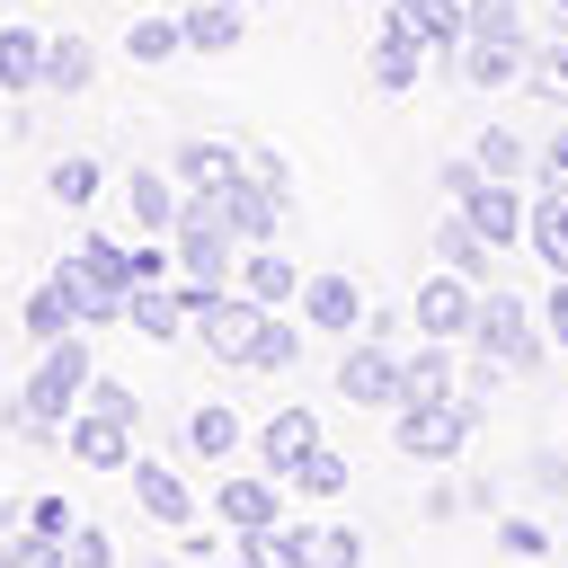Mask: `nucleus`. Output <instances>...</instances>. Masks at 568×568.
Instances as JSON below:
<instances>
[{"label": "nucleus", "mask_w": 568, "mask_h": 568, "mask_svg": "<svg viewBox=\"0 0 568 568\" xmlns=\"http://www.w3.org/2000/svg\"><path fill=\"white\" fill-rule=\"evenodd\" d=\"M98 382V364H89V328H71V337H53L44 355H36V373L9 390V435L18 444H36V453H62V426H71V408H80V390Z\"/></svg>", "instance_id": "f257e3e1"}, {"label": "nucleus", "mask_w": 568, "mask_h": 568, "mask_svg": "<svg viewBox=\"0 0 568 568\" xmlns=\"http://www.w3.org/2000/svg\"><path fill=\"white\" fill-rule=\"evenodd\" d=\"M470 355H497L515 382H532L550 364V328H541V302H524L515 284H479V311H470Z\"/></svg>", "instance_id": "f03ea898"}, {"label": "nucleus", "mask_w": 568, "mask_h": 568, "mask_svg": "<svg viewBox=\"0 0 568 568\" xmlns=\"http://www.w3.org/2000/svg\"><path fill=\"white\" fill-rule=\"evenodd\" d=\"M479 417H488V399H470V390H453V399H399L390 408V444L408 462L444 470V462H462V444L479 435Z\"/></svg>", "instance_id": "7ed1b4c3"}, {"label": "nucleus", "mask_w": 568, "mask_h": 568, "mask_svg": "<svg viewBox=\"0 0 568 568\" xmlns=\"http://www.w3.org/2000/svg\"><path fill=\"white\" fill-rule=\"evenodd\" d=\"M169 248H178V275H186V284H231V266H240V240H231V222H222L213 186H195V195L178 204V231H169Z\"/></svg>", "instance_id": "20e7f679"}, {"label": "nucleus", "mask_w": 568, "mask_h": 568, "mask_svg": "<svg viewBox=\"0 0 568 568\" xmlns=\"http://www.w3.org/2000/svg\"><path fill=\"white\" fill-rule=\"evenodd\" d=\"M284 506H293V488L275 479V470H222L213 488H204V515L240 541V532H266V524H284Z\"/></svg>", "instance_id": "39448f33"}, {"label": "nucleus", "mask_w": 568, "mask_h": 568, "mask_svg": "<svg viewBox=\"0 0 568 568\" xmlns=\"http://www.w3.org/2000/svg\"><path fill=\"white\" fill-rule=\"evenodd\" d=\"M470 311H479V284L453 275V266L417 275V293H408V328H417V337H444V346L470 337Z\"/></svg>", "instance_id": "423d86ee"}, {"label": "nucleus", "mask_w": 568, "mask_h": 568, "mask_svg": "<svg viewBox=\"0 0 568 568\" xmlns=\"http://www.w3.org/2000/svg\"><path fill=\"white\" fill-rule=\"evenodd\" d=\"M462 222L506 257V248H524V222H532V195H524V178H479L470 195H462Z\"/></svg>", "instance_id": "0eeeda50"}, {"label": "nucleus", "mask_w": 568, "mask_h": 568, "mask_svg": "<svg viewBox=\"0 0 568 568\" xmlns=\"http://www.w3.org/2000/svg\"><path fill=\"white\" fill-rule=\"evenodd\" d=\"M133 417H106V408H71V426H62V453L80 462V470H106V479H124L133 470Z\"/></svg>", "instance_id": "6e6552de"}, {"label": "nucleus", "mask_w": 568, "mask_h": 568, "mask_svg": "<svg viewBox=\"0 0 568 568\" xmlns=\"http://www.w3.org/2000/svg\"><path fill=\"white\" fill-rule=\"evenodd\" d=\"M124 488H133V506H142V524H160V532H186L195 515H204V497L169 470V462H151V453H133V470H124Z\"/></svg>", "instance_id": "1a4fd4ad"}, {"label": "nucleus", "mask_w": 568, "mask_h": 568, "mask_svg": "<svg viewBox=\"0 0 568 568\" xmlns=\"http://www.w3.org/2000/svg\"><path fill=\"white\" fill-rule=\"evenodd\" d=\"M337 399H355V408H399V346L355 337V346L337 355Z\"/></svg>", "instance_id": "9d476101"}, {"label": "nucleus", "mask_w": 568, "mask_h": 568, "mask_svg": "<svg viewBox=\"0 0 568 568\" xmlns=\"http://www.w3.org/2000/svg\"><path fill=\"white\" fill-rule=\"evenodd\" d=\"M213 204H222V222H231L240 248H266V240L284 231V204H293V195H275V186H257V178L240 169L231 186H213Z\"/></svg>", "instance_id": "9b49d317"}, {"label": "nucleus", "mask_w": 568, "mask_h": 568, "mask_svg": "<svg viewBox=\"0 0 568 568\" xmlns=\"http://www.w3.org/2000/svg\"><path fill=\"white\" fill-rule=\"evenodd\" d=\"M293 320L320 328V337H355V328H364V275H302Z\"/></svg>", "instance_id": "f8f14e48"}, {"label": "nucleus", "mask_w": 568, "mask_h": 568, "mask_svg": "<svg viewBox=\"0 0 568 568\" xmlns=\"http://www.w3.org/2000/svg\"><path fill=\"white\" fill-rule=\"evenodd\" d=\"M124 328L151 337V346H186V337H195L186 284H133V293H124Z\"/></svg>", "instance_id": "ddd939ff"}, {"label": "nucleus", "mask_w": 568, "mask_h": 568, "mask_svg": "<svg viewBox=\"0 0 568 568\" xmlns=\"http://www.w3.org/2000/svg\"><path fill=\"white\" fill-rule=\"evenodd\" d=\"M248 435H257V426H248L240 408H222V399H204V408L178 417V444H186L195 462H213V470H231V462L248 453Z\"/></svg>", "instance_id": "4468645a"}, {"label": "nucleus", "mask_w": 568, "mask_h": 568, "mask_svg": "<svg viewBox=\"0 0 568 568\" xmlns=\"http://www.w3.org/2000/svg\"><path fill=\"white\" fill-rule=\"evenodd\" d=\"M248 444H257V470H275V479H293V462H302V453H320L328 435H320V417H311V408L293 399V408H275V417H257V435H248Z\"/></svg>", "instance_id": "2eb2a0df"}, {"label": "nucleus", "mask_w": 568, "mask_h": 568, "mask_svg": "<svg viewBox=\"0 0 568 568\" xmlns=\"http://www.w3.org/2000/svg\"><path fill=\"white\" fill-rule=\"evenodd\" d=\"M364 71H373V89H382V98H408V89L426 80V36H417V27H399V18H382V36H373V62H364Z\"/></svg>", "instance_id": "dca6fc26"}, {"label": "nucleus", "mask_w": 568, "mask_h": 568, "mask_svg": "<svg viewBox=\"0 0 568 568\" xmlns=\"http://www.w3.org/2000/svg\"><path fill=\"white\" fill-rule=\"evenodd\" d=\"M524 62H532V36H470L462 44V89H524Z\"/></svg>", "instance_id": "f3484780"}, {"label": "nucleus", "mask_w": 568, "mask_h": 568, "mask_svg": "<svg viewBox=\"0 0 568 568\" xmlns=\"http://www.w3.org/2000/svg\"><path fill=\"white\" fill-rule=\"evenodd\" d=\"M178 204H186V186H178V169H124V213H133V231H151V240H169L178 231Z\"/></svg>", "instance_id": "a211bd4d"}, {"label": "nucleus", "mask_w": 568, "mask_h": 568, "mask_svg": "<svg viewBox=\"0 0 568 568\" xmlns=\"http://www.w3.org/2000/svg\"><path fill=\"white\" fill-rule=\"evenodd\" d=\"M231 284L248 293V302H266V311H293L302 302V266L266 240V248H240V266H231Z\"/></svg>", "instance_id": "6ab92c4d"}, {"label": "nucleus", "mask_w": 568, "mask_h": 568, "mask_svg": "<svg viewBox=\"0 0 568 568\" xmlns=\"http://www.w3.org/2000/svg\"><path fill=\"white\" fill-rule=\"evenodd\" d=\"M453 390H462V346H444V337L399 346V399H453Z\"/></svg>", "instance_id": "aec40b11"}, {"label": "nucleus", "mask_w": 568, "mask_h": 568, "mask_svg": "<svg viewBox=\"0 0 568 568\" xmlns=\"http://www.w3.org/2000/svg\"><path fill=\"white\" fill-rule=\"evenodd\" d=\"M169 169H178V186H186V195H195V186H231V178L248 169V142H213V133H186Z\"/></svg>", "instance_id": "412c9836"}, {"label": "nucleus", "mask_w": 568, "mask_h": 568, "mask_svg": "<svg viewBox=\"0 0 568 568\" xmlns=\"http://www.w3.org/2000/svg\"><path fill=\"white\" fill-rule=\"evenodd\" d=\"M178 27H186V53H231L248 36V9L240 0H178Z\"/></svg>", "instance_id": "4be33fe9"}, {"label": "nucleus", "mask_w": 568, "mask_h": 568, "mask_svg": "<svg viewBox=\"0 0 568 568\" xmlns=\"http://www.w3.org/2000/svg\"><path fill=\"white\" fill-rule=\"evenodd\" d=\"M435 266H453V275H470V284H488V266H497V248L462 222V204L435 213Z\"/></svg>", "instance_id": "5701e85b"}, {"label": "nucleus", "mask_w": 568, "mask_h": 568, "mask_svg": "<svg viewBox=\"0 0 568 568\" xmlns=\"http://www.w3.org/2000/svg\"><path fill=\"white\" fill-rule=\"evenodd\" d=\"M18 328H27L36 346L71 337V328H80V302H71V284H62V275H44V284H36L27 302H18Z\"/></svg>", "instance_id": "b1692460"}, {"label": "nucleus", "mask_w": 568, "mask_h": 568, "mask_svg": "<svg viewBox=\"0 0 568 568\" xmlns=\"http://www.w3.org/2000/svg\"><path fill=\"white\" fill-rule=\"evenodd\" d=\"M524 248H532L550 275H568V195H559V186H532V222H524Z\"/></svg>", "instance_id": "393cba45"}, {"label": "nucleus", "mask_w": 568, "mask_h": 568, "mask_svg": "<svg viewBox=\"0 0 568 568\" xmlns=\"http://www.w3.org/2000/svg\"><path fill=\"white\" fill-rule=\"evenodd\" d=\"M293 364H302V328H293V311H266L257 337H248V364H240V373L275 382V373H293Z\"/></svg>", "instance_id": "a878e982"}, {"label": "nucleus", "mask_w": 568, "mask_h": 568, "mask_svg": "<svg viewBox=\"0 0 568 568\" xmlns=\"http://www.w3.org/2000/svg\"><path fill=\"white\" fill-rule=\"evenodd\" d=\"M0 89H9V98H36V89H44V36H36V27H9V18H0Z\"/></svg>", "instance_id": "bb28decb"}, {"label": "nucleus", "mask_w": 568, "mask_h": 568, "mask_svg": "<svg viewBox=\"0 0 568 568\" xmlns=\"http://www.w3.org/2000/svg\"><path fill=\"white\" fill-rule=\"evenodd\" d=\"M124 53L151 71V62H178L186 53V27H178V9H142L133 27H124Z\"/></svg>", "instance_id": "cd10ccee"}, {"label": "nucleus", "mask_w": 568, "mask_h": 568, "mask_svg": "<svg viewBox=\"0 0 568 568\" xmlns=\"http://www.w3.org/2000/svg\"><path fill=\"white\" fill-rule=\"evenodd\" d=\"M89 80H98L89 36H44V89H53V98H80Z\"/></svg>", "instance_id": "c85d7f7f"}, {"label": "nucleus", "mask_w": 568, "mask_h": 568, "mask_svg": "<svg viewBox=\"0 0 568 568\" xmlns=\"http://www.w3.org/2000/svg\"><path fill=\"white\" fill-rule=\"evenodd\" d=\"M98 186H106V169H98L89 151H62V160L44 169V195H53V204H71V213H89V204H98Z\"/></svg>", "instance_id": "c756f323"}, {"label": "nucleus", "mask_w": 568, "mask_h": 568, "mask_svg": "<svg viewBox=\"0 0 568 568\" xmlns=\"http://www.w3.org/2000/svg\"><path fill=\"white\" fill-rule=\"evenodd\" d=\"M293 568H364V532L355 524H302V559Z\"/></svg>", "instance_id": "7c9ffc66"}, {"label": "nucleus", "mask_w": 568, "mask_h": 568, "mask_svg": "<svg viewBox=\"0 0 568 568\" xmlns=\"http://www.w3.org/2000/svg\"><path fill=\"white\" fill-rule=\"evenodd\" d=\"M470 160H479L488 178H532V142L506 133V124H479V133H470Z\"/></svg>", "instance_id": "2f4dec72"}, {"label": "nucleus", "mask_w": 568, "mask_h": 568, "mask_svg": "<svg viewBox=\"0 0 568 568\" xmlns=\"http://www.w3.org/2000/svg\"><path fill=\"white\" fill-rule=\"evenodd\" d=\"M284 488H293V497H346V488H355V462L320 444V453H302V462H293V479H284Z\"/></svg>", "instance_id": "473e14b6"}, {"label": "nucleus", "mask_w": 568, "mask_h": 568, "mask_svg": "<svg viewBox=\"0 0 568 568\" xmlns=\"http://www.w3.org/2000/svg\"><path fill=\"white\" fill-rule=\"evenodd\" d=\"M0 568H71V550L53 541V532H0Z\"/></svg>", "instance_id": "72a5a7b5"}, {"label": "nucleus", "mask_w": 568, "mask_h": 568, "mask_svg": "<svg viewBox=\"0 0 568 568\" xmlns=\"http://www.w3.org/2000/svg\"><path fill=\"white\" fill-rule=\"evenodd\" d=\"M18 524H27V532H53V541H71V524H80V506H71L62 488H44V497H27V506H18Z\"/></svg>", "instance_id": "f704fd0d"}, {"label": "nucleus", "mask_w": 568, "mask_h": 568, "mask_svg": "<svg viewBox=\"0 0 568 568\" xmlns=\"http://www.w3.org/2000/svg\"><path fill=\"white\" fill-rule=\"evenodd\" d=\"M62 550H71V568H115V532H106V524H98V515H80V524H71V541H62Z\"/></svg>", "instance_id": "c9c22d12"}, {"label": "nucleus", "mask_w": 568, "mask_h": 568, "mask_svg": "<svg viewBox=\"0 0 568 568\" xmlns=\"http://www.w3.org/2000/svg\"><path fill=\"white\" fill-rule=\"evenodd\" d=\"M497 550H506V559H541V550H550V532H541L532 515H506V506H497Z\"/></svg>", "instance_id": "e433bc0d"}, {"label": "nucleus", "mask_w": 568, "mask_h": 568, "mask_svg": "<svg viewBox=\"0 0 568 568\" xmlns=\"http://www.w3.org/2000/svg\"><path fill=\"white\" fill-rule=\"evenodd\" d=\"M532 186H559V195H568V124L532 142Z\"/></svg>", "instance_id": "4c0bfd02"}, {"label": "nucleus", "mask_w": 568, "mask_h": 568, "mask_svg": "<svg viewBox=\"0 0 568 568\" xmlns=\"http://www.w3.org/2000/svg\"><path fill=\"white\" fill-rule=\"evenodd\" d=\"M462 355H470V346H462ZM506 382H515V373H506L497 355H470V364H462V390H470V399H497Z\"/></svg>", "instance_id": "58836bf2"}, {"label": "nucleus", "mask_w": 568, "mask_h": 568, "mask_svg": "<svg viewBox=\"0 0 568 568\" xmlns=\"http://www.w3.org/2000/svg\"><path fill=\"white\" fill-rule=\"evenodd\" d=\"M80 408H106V417H133V426H142V399H133L124 382H106V373H98V382L80 390Z\"/></svg>", "instance_id": "ea45409f"}, {"label": "nucleus", "mask_w": 568, "mask_h": 568, "mask_svg": "<svg viewBox=\"0 0 568 568\" xmlns=\"http://www.w3.org/2000/svg\"><path fill=\"white\" fill-rule=\"evenodd\" d=\"M524 479H532L541 497H568V453H550V444H541V453H524Z\"/></svg>", "instance_id": "a19ab883"}, {"label": "nucleus", "mask_w": 568, "mask_h": 568, "mask_svg": "<svg viewBox=\"0 0 568 568\" xmlns=\"http://www.w3.org/2000/svg\"><path fill=\"white\" fill-rule=\"evenodd\" d=\"M479 178H488V169H479V160L462 151V160H444V169H435V195H444V204H462V195H470Z\"/></svg>", "instance_id": "79ce46f5"}, {"label": "nucleus", "mask_w": 568, "mask_h": 568, "mask_svg": "<svg viewBox=\"0 0 568 568\" xmlns=\"http://www.w3.org/2000/svg\"><path fill=\"white\" fill-rule=\"evenodd\" d=\"M417 515H426V524H453V515H470V497H462V479H435V488L417 497Z\"/></svg>", "instance_id": "37998d69"}, {"label": "nucleus", "mask_w": 568, "mask_h": 568, "mask_svg": "<svg viewBox=\"0 0 568 568\" xmlns=\"http://www.w3.org/2000/svg\"><path fill=\"white\" fill-rule=\"evenodd\" d=\"M541 328H550V346H568V275L541 284Z\"/></svg>", "instance_id": "c03bdc74"}, {"label": "nucleus", "mask_w": 568, "mask_h": 568, "mask_svg": "<svg viewBox=\"0 0 568 568\" xmlns=\"http://www.w3.org/2000/svg\"><path fill=\"white\" fill-rule=\"evenodd\" d=\"M248 178H257V186H275V195H293V169H284L275 151H248Z\"/></svg>", "instance_id": "a18cd8bd"}, {"label": "nucleus", "mask_w": 568, "mask_h": 568, "mask_svg": "<svg viewBox=\"0 0 568 568\" xmlns=\"http://www.w3.org/2000/svg\"><path fill=\"white\" fill-rule=\"evenodd\" d=\"M399 328H408V311H373V302H364V328H355V337H382V346H399Z\"/></svg>", "instance_id": "49530a36"}, {"label": "nucleus", "mask_w": 568, "mask_h": 568, "mask_svg": "<svg viewBox=\"0 0 568 568\" xmlns=\"http://www.w3.org/2000/svg\"><path fill=\"white\" fill-rule=\"evenodd\" d=\"M462 497H470V515H497L506 506V479H462Z\"/></svg>", "instance_id": "de8ad7c7"}, {"label": "nucleus", "mask_w": 568, "mask_h": 568, "mask_svg": "<svg viewBox=\"0 0 568 568\" xmlns=\"http://www.w3.org/2000/svg\"><path fill=\"white\" fill-rule=\"evenodd\" d=\"M213 568H266V559H248V550H231V559H213Z\"/></svg>", "instance_id": "09e8293b"}, {"label": "nucleus", "mask_w": 568, "mask_h": 568, "mask_svg": "<svg viewBox=\"0 0 568 568\" xmlns=\"http://www.w3.org/2000/svg\"><path fill=\"white\" fill-rule=\"evenodd\" d=\"M142 568H178V559H160V550H151V559H142Z\"/></svg>", "instance_id": "8fccbe9b"}, {"label": "nucleus", "mask_w": 568, "mask_h": 568, "mask_svg": "<svg viewBox=\"0 0 568 568\" xmlns=\"http://www.w3.org/2000/svg\"><path fill=\"white\" fill-rule=\"evenodd\" d=\"M151 9H178V0H151Z\"/></svg>", "instance_id": "3c124183"}, {"label": "nucleus", "mask_w": 568, "mask_h": 568, "mask_svg": "<svg viewBox=\"0 0 568 568\" xmlns=\"http://www.w3.org/2000/svg\"><path fill=\"white\" fill-rule=\"evenodd\" d=\"M240 9H266V0H240Z\"/></svg>", "instance_id": "603ef678"}, {"label": "nucleus", "mask_w": 568, "mask_h": 568, "mask_svg": "<svg viewBox=\"0 0 568 568\" xmlns=\"http://www.w3.org/2000/svg\"><path fill=\"white\" fill-rule=\"evenodd\" d=\"M550 9H559V18H568V0H550Z\"/></svg>", "instance_id": "864d4df0"}]
</instances>
